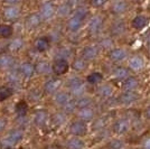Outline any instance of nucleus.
<instances>
[{
	"label": "nucleus",
	"mask_w": 150,
	"mask_h": 149,
	"mask_svg": "<svg viewBox=\"0 0 150 149\" xmlns=\"http://www.w3.org/2000/svg\"><path fill=\"white\" fill-rule=\"evenodd\" d=\"M24 130L19 129V128H13L10 131H8L5 136L1 138L0 143L2 145V147L7 149L15 148L18 143H20L24 139Z\"/></svg>",
	"instance_id": "f257e3e1"
},
{
	"label": "nucleus",
	"mask_w": 150,
	"mask_h": 149,
	"mask_svg": "<svg viewBox=\"0 0 150 149\" xmlns=\"http://www.w3.org/2000/svg\"><path fill=\"white\" fill-rule=\"evenodd\" d=\"M69 131L71 133V136L73 137H83L86 136L88 131V124L85 121H82V120H75L72 123L69 124Z\"/></svg>",
	"instance_id": "f03ea898"
},
{
	"label": "nucleus",
	"mask_w": 150,
	"mask_h": 149,
	"mask_svg": "<svg viewBox=\"0 0 150 149\" xmlns=\"http://www.w3.org/2000/svg\"><path fill=\"white\" fill-rule=\"evenodd\" d=\"M56 7L53 5L52 1H45L40 5L39 8V15L42 16L43 20H48L52 19L55 15H56Z\"/></svg>",
	"instance_id": "7ed1b4c3"
},
{
	"label": "nucleus",
	"mask_w": 150,
	"mask_h": 149,
	"mask_svg": "<svg viewBox=\"0 0 150 149\" xmlns=\"http://www.w3.org/2000/svg\"><path fill=\"white\" fill-rule=\"evenodd\" d=\"M48 121H50V113L46 110H38V111L35 112L34 118H33V123L35 127L42 129V128L47 126Z\"/></svg>",
	"instance_id": "20e7f679"
},
{
	"label": "nucleus",
	"mask_w": 150,
	"mask_h": 149,
	"mask_svg": "<svg viewBox=\"0 0 150 149\" xmlns=\"http://www.w3.org/2000/svg\"><path fill=\"white\" fill-rule=\"evenodd\" d=\"M130 129V122L127 119H118L112 124V131L117 136H123Z\"/></svg>",
	"instance_id": "39448f33"
},
{
	"label": "nucleus",
	"mask_w": 150,
	"mask_h": 149,
	"mask_svg": "<svg viewBox=\"0 0 150 149\" xmlns=\"http://www.w3.org/2000/svg\"><path fill=\"white\" fill-rule=\"evenodd\" d=\"M69 64L67 62V60H64V58H57L56 61L53 63V65H52V71L57 76L66 74L69 72Z\"/></svg>",
	"instance_id": "423d86ee"
},
{
	"label": "nucleus",
	"mask_w": 150,
	"mask_h": 149,
	"mask_svg": "<svg viewBox=\"0 0 150 149\" xmlns=\"http://www.w3.org/2000/svg\"><path fill=\"white\" fill-rule=\"evenodd\" d=\"M18 72L24 79H30L36 73V68H35V65L33 63L24 62L19 65Z\"/></svg>",
	"instance_id": "0eeeda50"
},
{
	"label": "nucleus",
	"mask_w": 150,
	"mask_h": 149,
	"mask_svg": "<svg viewBox=\"0 0 150 149\" xmlns=\"http://www.w3.org/2000/svg\"><path fill=\"white\" fill-rule=\"evenodd\" d=\"M62 87L61 79H50L44 84V92L46 94H55Z\"/></svg>",
	"instance_id": "6e6552de"
},
{
	"label": "nucleus",
	"mask_w": 150,
	"mask_h": 149,
	"mask_svg": "<svg viewBox=\"0 0 150 149\" xmlns=\"http://www.w3.org/2000/svg\"><path fill=\"white\" fill-rule=\"evenodd\" d=\"M69 89H71L72 94L75 95V96H77V98L83 95V93H84L85 87H84V84L82 83L81 80L77 79V77L71 79V81H69Z\"/></svg>",
	"instance_id": "1a4fd4ad"
},
{
	"label": "nucleus",
	"mask_w": 150,
	"mask_h": 149,
	"mask_svg": "<svg viewBox=\"0 0 150 149\" xmlns=\"http://www.w3.org/2000/svg\"><path fill=\"white\" fill-rule=\"evenodd\" d=\"M20 9L17 6H7L4 10H2V15L4 18L9 20V21H15L20 17Z\"/></svg>",
	"instance_id": "9d476101"
},
{
	"label": "nucleus",
	"mask_w": 150,
	"mask_h": 149,
	"mask_svg": "<svg viewBox=\"0 0 150 149\" xmlns=\"http://www.w3.org/2000/svg\"><path fill=\"white\" fill-rule=\"evenodd\" d=\"M66 149H85L86 143L82 137H71L65 143Z\"/></svg>",
	"instance_id": "9b49d317"
},
{
	"label": "nucleus",
	"mask_w": 150,
	"mask_h": 149,
	"mask_svg": "<svg viewBox=\"0 0 150 149\" xmlns=\"http://www.w3.org/2000/svg\"><path fill=\"white\" fill-rule=\"evenodd\" d=\"M42 21H43V18L39 15V13H33L26 17L25 25L29 29H35V28H38L40 26Z\"/></svg>",
	"instance_id": "f8f14e48"
},
{
	"label": "nucleus",
	"mask_w": 150,
	"mask_h": 149,
	"mask_svg": "<svg viewBox=\"0 0 150 149\" xmlns=\"http://www.w3.org/2000/svg\"><path fill=\"white\" fill-rule=\"evenodd\" d=\"M98 54H99V50L96 46H93V45L85 46L82 50V58H84L85 61H92L98 56Z\"/></svg>",
	"instance_id": "ddd939ff"
},
{
	"label": "nucleus",
	"mask_w": 150,
	"mask_h": 149,
	"mask_svg": "<svg viewBox=\"0 0 150 149\" xmlns=\"http://www.w3.org/2000/svg\"><path fill=\"white\" fill-rule=\"evenodd\" d=\"M34 47H35V50H37L38 53H44L46 50H48V48H50V39H48V37L42 36V37L36 38L35 42H34Z\"/></svg>",
	"instance_id": "4468645a"
},
{
	"label": "nucleus",
	"mask_w": 150,
	"mask_h": 149,
	"mask_svg": "<svg viewBox=\"0 0 150 149\" xmlns=\"http://www.w3.org/2000/svg\"><path fill=\"white\" fill-rule=\"evenodd\" d=\"M77 117L80 120L82 121H91L93 120L94 117H95V113H94V110L90 106H86V108H82V109H79L77 111Z\"/></svg>",
	"instance_id": "2eb2a0df"
},
{
	"label": "nucleus",
	"mask_w": 150,
	"mask_h": 149,
	"mask_svg": "<svg viewBox=\"0 0 150 149\" xmlns=\"http://www.w3.org/2000/svg\"><path fill=\"white\" fill-rule=\"evenodd\" d=\"M82 25H83V19L79 18L75 15L69 17V20H67V28L72 33H76V31H80L82 28Z\"/></svg>",
	"instance_id": "dca6fc26"
},
{
	"label": "nucleus",
	"mask_w": 150,
	"mask_h": 149,
	"mask_svg": "<svg viewBox=\"0 0 150 149\" xmlns=\"http://www.w3.org/2000/svg\"><path fill=\"white\" fill-rule=\"evenodd\" d=\"M138 99H139V95L134 91H125L119 96V101L123 104H130L132 102L137 101Z\"/></svg>",
	"instance_id": "f3484780"
},
{
	"label": "nucleus",
	"mask_w": 150,
	"mask_h": 149,
	"mask_svg": "<svg viewBox=\"0 0 150 149\" xmlns=\"http://www.w3.org/2000/svg\"><path fill=\"white\" fill-rule=\"evenodd\" d=\"M69 101H71V95L65 91H58L57 93L54 94V102L58 106H65Z\"/></svg>",
	"instance_id": "a211bd4d"
},
{
	"label": "nucleus",
	"mask_w": 150,
	"mask_h": 149,
	"mask_svg": "<svg viewBox=\"0 0 150 149\" xmlns=\"http://www.w3.org/2000/svg\"><path fill=\"white\" fill-rule=\"evenodd\" d=\"M23 47H24V39H21L19 37L13 38V40H10L7 45V50H9L10 53L19 52Z\"/></svg>",
	"instance_id": "6ab92c4d"
},
{
	"label": "nucleus",
	"mask_w": 150,
	"mask_h": 149,
	"mask_svg": "<svg viewBox=\"0 0 150 149\" xmlns=\"http://www.w3.org/2000/svg\"><path fill=\"white\" fill-rule=\"evenodd\" d=\"M102 28V19L99 16H95L88 23V31L91 34H98Z\"/></svg>",
	"instance_id": "aec40b11"
},
{
	"label": "nucleus",
	"mask_w": 150,
	"mask_h": 149,
	"mask_svg": "<svg viewBox=\"0 0 150 149\" xmlns=\"http://www.w3.org/2000/svg\"><path fill=\"white\" fill-rule=\"evenodd\" d=\"M66 122V113L65 112H56L50 117V123L55 127H62Z\"/></svg>",
	"instance_id": "412c9836"
},
{
	"label": "nucleus",
	"mask_w": 150,
	"mask_h": 149,
	"mask_svg": "<svg viewBox=\"0 0 150 149\" xmlns=\"http://www.w3.org/2000/svg\"><path fill=\"white\" fill-rule=\"evenodd\" d=\"M13 57L10 54H2L0 55V68L1 70H9L13 65Z\"/></svg>",
	"instance_id": "4be33fe9"
},
{
	"label": "nucleus",
	"mask_w": 150,
	"mask_h": 149,
	"mask_svg": "<svg viewBox=\"0 0 150 149\" xmlns=\"http://www.w3.org/2000/svg\"><path fill=\"white\" fill-rule=\"evenodd\" d=\"M110 60L113 61V62H120L122 60H125V56H127V52L122 48H113L111 52H110Z\"/></svg>",
	"instance_id": "5701e85b"
},
{
	"label": "nucleus",
	"mask_w": 150,
	"mask_h": 149,
	"mask_svg": "<svg viewBox=\"0 0 150 149\" xmlns=\"http://www.w3.org/2000/svg\"><path fill=\"white\" fill-rule=\"evenodd\" d=\"M105 146H106V149H123V148H125V141H123L121 138H119V137L109 139Z\"/></svg>",
	"instance_id": "b1692460"
},
{
	"label": "nucleus",
	"mask_w": 150,
	"mask_h": 149,
	"mask_svg": "<svg viewBox=\"0 0 150 149\" xmlns=\"http://www.w3.org/2000/svg\"><path fill=\"white\" fill-rule=\"evenodd\" d=\"M13 93H15L13 87L9 85H0V102L7 101L9 98L13 96Z\"/></svg>",
	"instance_id": "393cba45"
},
{
	"label": "nucleus",
	"mask_w": 150,
	"mask_h": 149,
	"mask_svg": "<svg viewBox=\"0 0 150 149\" xmlns=\"http://www.w3.org/2000/svg\"><path fill=\"white\" fill-rule=\"evenodd\" d=\"M13 35V26L9 24H0V38L2 39H8Z\"/></svg>",
	"instance_id": "a878e982"
},
{
	"label": "nucleus",
	"mask_w": 150,
	"mask_h": 149,
	"mask_svg": "<svg viewBox=\"0 0 150 149\" xmlns=\"http://www.w3.org/2000/svg\"><path fill=\"white\" fill-rule=\"evenodd\" d=\"M128 8V5L125 0H117L111 7V11L115 15H120V13H125Z\"/></svg>",
	"instance_id": "bb28decb"
},
{
	"label": "nucleus",
	"mask_w": 150,
	"mask_h": 149,
	"mask_svg": "<svg viewBox=\"0 0 150 149\" xmlns=\"http://www.w3.org/2000/svg\"><path fill=\"white\" fill-rule=\"evenodd\" d=\"M15 111L17 113L19 118H24L27 116V112H28V104L26 103V101L24 100H20L19 102H17L16 108H15Z\"/></svg>",
	"instance_id": "cd10ccee"
},
{
	"label": "nucleus",
	"mask_w": 150,
	"mask_h": 149,
	"mask_svg": "<svg viewBox=\"0 0 150 149\" xmlns=\"http://www.w3.org/2000/svg\"><path fill=\"white\" fill-rule=\"evenodd\" d=\"M35 68H36V73L44 75L52 71V65L46 61H40L35 65Z\"/></svg>",
	"instance_id": "c85d7f7f"
},
{
	"label": "nucleus",
	"mask_w": 150,
	"mask_h": 149,
	"mask_svg": "<svg viewBox=\"0 0 150 149\" xmlns=\"http://www.w3.org/2000/svg\"><path fill=\"white\" fill-rule=\"evenodd\" d=\"M125 31V24L123 21H115L111 26V34L113 36H120Z\"/></svg>",
	"instance_id": "c756f323"
},
{
	"label": "nucleus",
	"mask_w": 150,
	"mask_h": 149,
	"mask_svg": "<svg viewBox=\"0 0 150 149\" xmlns=\"http://www.w3.org/2000/svg\"><path fill=\"white\" fill-rule=\"evenodd\" d=\"M129 67L131 68L132 71H140L144 67V60L140 56H133L130 58L129 61Z\"/></svg>",
	"instance_id": "7c9ffc66"
},
{
	"label": "nucleus",
	"mask_w": 150,
	"mask_h": 149,
	"mask_svg": "<svg viewBox=\"0 0 150 149\" xmlns=\"http://www.w3.org/2000/svg\"><path fill=\"white\" fill-rule=\"evenodd\" d=\"M123 90L125 91H134L139 87V81L136 77H127L123 82Z\"/></svg>",
	"instance_id": "2f4dec72"
},
{
	"label": "nucleus",
	"mask_w": 150,
	"mask_h": 149,
	"mask_svg": "<svg viewBox=\"0 0 150 149\" xmlns=\"http://www.w3.org/2000/svg\"><path fill=\"white\" fill-rule=\"evenodd\" d=\"M91 103H92V100H91V98L88 96V95H81V96H79L77 99L75 100L76 108H79V109L90 106H91Z\"/></svg>",
	"instance_id": "473e14b6"
},
{
	"label": "nucleus",
	"mask_w": 150,
	"mask_h": 149,
	"mask_svg": "<svg viewBox=\"0 0 150 149\" xmlns=\"http://www.w3.org/2000/svg\"><path fill=\"white\" fill-rule=\"evenodd\" d=\"M146 25H147V18L142 15H138L132 20V26L136 29H142Z\"/></svg>",
	"instance_id": "72a5a7b5"
},
{
	"label": "nucleus",
	"mask_w": 150,
	"mask_h": 149,
	"mask_svg": "<svg viewBox=\"0 0 150 149\" xmlns=\"http://www.w3.org/2000/svg\"><path fill=\"white\" fill-rule=\"evenodd\" d=\"M112 92H113L112 87L109 85V84L101 85V87L98 89V93H99V95L102 96V98H109V96H111V95H112Z\"/></svg>",
	"instance_id": "f704fd0d"
},
{
	"label": "nucleus",
	"mask_w": 150,
	"mask_h": 149,
	"mask_svg": "<svg viewBox=\"0 0 150 149\" xmlns=\"http://www.w3.org/2000/svg\"><path fill=\"white\" fill-rule=\"evenodd\" d=\"M102 80H103V75L101 74V73H99V72H93V73H91L90 75H88V77H86V81L90 84H98Z\"/></svg>",
	"instance_id": "c9c22d12"
},
{
	"label": "nucleus",
	"mask_w": 150,
	"mask_h": 149,
	"mask_svg": "<svg viewBox=\"0 0 150 149\" xmlns=\"http://www.w3.org/2000/svg\"><path fill=\"white\" fill-rule=\"evenodd\" d=\"M113 75L115 79H119V80H125V77L128 76V70L125 67H117L113 72Z\"/></svg>",
	"instance_id": "e433bc0d"
},
{
	"label": "nucleus",
	"mask_w": 150,
	"mask_h": 149,
	"mask_svg": "<svg viewBox=\"0 0 150 149\" xmlns=\"http://www.w3.org/2000/svg\"><path fill=\"white\" fill-rule=\"evenodd\" d=\"M69 11H71V6H69V4H63V5H61L56 9V13H58L61 17L67 16L69 13Z\"/></svg>",
	"instance_id": "4c0bfd02"
},
{
	"label": "nucleus",
	"mask_w": 150,
	"mask_h": 149,
	"mask_svg": "<svg viewBox=\"0 0 150 149\" xmlns=\"http://www.w3.org/2000/svg\"><path fill=\"white\" fill-rule=\"evenodd\" d=\"M85 67H86V61L84 58H77L73 63V68L77 72H81Z\"/></svg>",
	"instance_id": "58836bf2"
},
{
	"label": "nucleus",
	"mask_w": 150,
	"mask_h": 149,
	"mask_svg": "<svg viewBox=\"0 0 150 149\" xmlns=\"http://www.w3.org/2000/svg\"><path fill=\"white\" fill-rule=\"evenodd\" d=\"M104 127H105V120H104V119H102V118L96 119V120L93 122V126H92L93 130H96V131L103 130V129H104Z\"/></svg>",
	"instance_id": "ea45409f"
},
{
	"label": "nucleus",
	"mask_w": 150,
	"mask_h": 149,
	"mask_svg": "<svg viewBox=\"0 0 150 149\" xmlns=\"http://www.w3.org/2000/svg\"><path fill=\"white\" fill-rule=\"evenodd\" d=\"M73 15H75V16H77L79 18H81L84 20L85 17L88 16V9L84 8V7H77V8L75 9V11Z\"/></svg>",
	"instance_id": "a19ab883"
},
{
	"label": "nucleus",
	"mask_w": 150,
	"mask_h": 149,
	"mask_svg": "<svg viewBox=\"0 0 150 149\" xmlns=\"http://www.w3.org/2000/svg\"><path fill=\"white\" fill-rule=\"evenodd\" d=\"M64 112L65 113H71L76 109V104H75V100H71L69 102H67L65 106H63Z\"/></svg>",
	"instance_id": "79ce46f5"
},
{
	"label": "nucleus",
	"mask_w": 150,
	"mask_h": 149,
	"mask_svg": "<svg viewBox=\"0 0 150 149\" xmlns=\"http://www.w3.org/2000/svg\"><path fill=\"white\" fill-rule=\"evenodd\" d=\"M71 50L69 48H62L61 50H58V54H57V58H64V60H67V57L71 55V53H69Z\"/></svg>",
	"instance_id": "37998d69"
},
{
	"label": "nucleus",
	"mask_w": 150,
	"mask_h": 149,
	"mask_svg": "<svg viewBox=\"0 0 150 149\" xmlns=\"http://www.w3.org/2000/svg\"><path fill=\"white\" fill-rule=\"evenodd\" d=\"M7 126H8V119L6 117H0V135L6 130Z\"/></svg>",
	"instance_id": "c03bdc74"
},
{
	"label": "nucleus",
	"mask_w": 150,
	"mask_h": 149,
	"mask_svg": "<svg viewBox=\"0 0 150 149\" xmlns=\"http://www.w3.org/2000/svg\"><path fill=\"white\" fill-rule=\"evenodd\" d=\"M100 44H101V46H102V47H104V48H110V47L112 46L113 42H112V39H111V38L108 37V38L102 39Z\"/></svg>",
	"instance_id": "a18cd8bd"
},
{
	"label": "nucleus",
	"mask_w": 150,
	"mask_h": 149,
	"mask_svg": "<svg viewBox=\"0 0 150 149\" xmlns=\"http://www.w3.org/2000/svg\"><path fill=\"white\" fill-rule=\"evenodd\" d=\"M106 1L108 0H90V4H91V6L99 8V7H102L103 5H105Z\"/></svg>",
	"instance_id": "49530a36"
},
{
	"label": "nucleus",
	"mask_w": 150,
	"mask_h": 149,
	"mask_svg": "<svg viewBox=\"0 0 150 149\" xmlns=\"http://www.w3.org/2000/svg\"><path fill=\"white\" fill-rule=\"evenodd\" d=\"M2 1L8 6H17L19 2H21V0H2Z\"/></svg>",
	"instance_id": "de8ad7c7"
},
{
	"label": "nucleus",
	"mask_w": 150,
	"mask_h": 149,
	"mask_svg": "<svg viewBox=\"0 0 150 149\" xmlns=\"http://www.w3.org/2000/svg\"><path fill=\"white\" fill-rule=\"evenodd\" d=\"M142 149H150V137L146 138L142 143Z\"/></svg>",
	"instance_id": "09e8293b"
},
{
	"label": "nucleus",
	"mask_w": 150,
	"mask_h": 149,
	"mask_svg": "<svg viewBox=\"0 0 150 149\" xmlns=\"http://www.w3.org/2000/svg\"><path fill=\"white\" fill-rule=\"evenodd\" d=\"M144 114H146V118L150 120V106L146 109V113H144Z\"/></svg>",
	"instance_id": "8fccbe9b"
},
{
	"label": "nucleus",
	"mask_w": 150,
	"mask_h": 149,
	"mask_svg": "<svg viewBox=\"0 0 150 149\" xmlns=\"http://www.w3.org/2000/svg\"><path fill=\"white\" fill-rule=\"evenodd\" d=\"M44 149H59L57 146H55V145H50V146H47V147H45Z\"/></svg>",
	"instance_id": "3c124183"
},
{
	"label": "nucleus",
	"mask_w": 150,
	"mask_h": 149,
	"mask_svg": "<svg viewBox=\"0 0 150 149\" xmlns=\"http://www.w3.org/2000/svg\"><path fill=\"white\" fill-rule=\"evenodd\" d=\"M123 149H127V148H123Z\"/></svg>",
	"instance_id": "603ef678"
}]
</instances>
